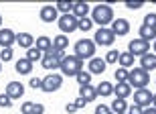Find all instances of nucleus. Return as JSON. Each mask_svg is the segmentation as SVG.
Returning <instances> with one entry per match:
<instances>
[{
  "label": "nucleus",
  "mask_w": 156,
  "mask_h": 114,
  "mask_svg": "<svg viewBox=\"0 0 156 114\" xmlns=\"http://www.w3.org/2000/svg\"><path fill=\"white\" fill-rule=\"evenodd\" d=\"M95 114H114V112H112V108L108 104H98L95 106Z\"/></svg>",
  "instance_id": "36"
},
{
  "label": "nucleus",
  "mask_w": 156,
  "mask_h": 114,
  "mask_svg": "<svg viewBox=\"0 0 156 114\" xmlns=\"http://www.w3.org/2000/svg\"><path fill=\"white\" fill-rule=\"evenodd\" d=\"M142 114H156V108H152V106H150V108H144Z\"/></svg>",
  "instance_id": "44"
},
{
  "label": "nucleus",
  "mask_w": 156,
  "mask_h": 114,
  "mask_svg": "<svg viewBox=\"0 0 156 114\" xmlns=\"http://www.w3.org/2000/svg\"><path fill=\"white\" fill-rule=\"evenodd\" d=\"M65 110H67L69 114H75L77 112V106H75V104H67V106H65Z\"/></svg>",
  "instance_id": "43"
},
{
  "label": "nucleus",
  "mask_w": 156,
  "mask_h": 114,
  "mask_svg": "<svg viewBox=\"0 0 156 114\" xmlns=\"http://www.w3.org/2000/svg\"><path fill=\"white\" fill-rule=\"evenodd\" d=\"M27 59H29V61H41V59H43V53L39 51V49H37V47H30L29 51H27Z\"/></svg>",
  "instance_id": "31"
},
{
  "label": "nucleus",
  "mask_w": 156,
  "mask_h": 114,
  "mask_svg": "<svg viewBox=\"0 0 156 114\" xmlns=\"http://www.w3.org/2000/svg\"><path fill=\"white\" fill-rule=\"evenodd\" d=\"M12 49H2L0 51V61H12Z\"/></svg>",
  "instance_id": "37"
},
{
  "label": "nucleus",
  "mask_w": 156,
  "mask_h": 114,
  "mask_svg": "<svg viewBox=\"0 0 156 114\" xmlns=\"http://www.w3.org/2000/svg\"><path fill=\"white\" fill-rule=\"evenodd\" d=\"M152 47H154V55H156V41H154V45H152Z\"/></svg>",
  "instance_id": "46"
},
{
  "label": "nucleus",
  "mask_w": 156,
  "mask_h": 114,
  "mask_svg": "<svg viewBox=\"0 0 156 114\" xmlns=\"http://www.w3.org/2000/svg\"><path fill=\"white\" fill-rule=\"evenodd\" d=\"M104 59H105V63H118V59H120V51L112 49V51H108V55H105Z\"/></svg>",
  "instance_id": "33"
},
{
  "label": "nucleus",
  "mask_w": 156,
  "mask_h": 114,
  "mask_svg": "<svg viewBox=\"0 0 156 114\" xmlns=\"http://www.w3.org/2000/svg\"><path fill=\"white\" fill-rule=\"evenodd\" d=\"M53 45L57 47V49H67V45H69V39H67V37H65V35H59V37H55V39H53Z\"/></svg>",
  "instance_id": "32"
},
{
  "label": "nucleus",
  "mask_w": 156,
  "mask_h": 114,
  "mask_svg": "<svg viewBox=\"0 0 156 114\" xmlns=\"http://www.w3.org/2000/svg\"><path fill=\"white\" fill-rule=\"evenodd\" d=\"M73 104H75V106H77V110H79V108H83V106H85V100H83V98H77V100H75V102H73Z\"/></svg>",
  "instance_id": "42"
},
{
  "label": "nucleus",
  "mask_w": 156,
  "mask_h": 114,
  "mask_svg": "<svg viewBox=\"0 0 156 114\" xmlns=\"http://www.w3.org/2000/svg\"><path fill=\"white\" fill-rule=\"evenodd\" d=\"M95 90H98V96L108 98V96H112V94H114V86H112L110 82H101V84H99Z\"/></svg>",
  "instance_id": "27"
},
{
  "label": "nucleus",
  "mask_w": 156,
  "mask_h": 114,
  "mask_svg": "<svg viewBox=\"0 0 156 114\" xmlns=\"http://www.w3.org/2000/svg\"><path fill=\"white\" fill-rule=\"evenodd\" d=\"M140 39L142 41H156V28L152 27H140Z\"/></svg>",
  "instance_id": "25"
},
{
  "label": "nucleus",
  "mask_w": 156,
  "mask_h": 114,
  "mask_svg": "<svg viewBox=\"0 0 156 114\" xmlns=\"http://www.w3.org/2000/svg\"><path fill=\"white\" fill-rule=\"evenodd\" d=\"M61 71L63 75H77L79 71H83V61L75 55H65V59H61Z\"/></svg>",
  "instance_id": "2"
},
{
  "label": "nucleus",
  "mask_w": 156,
  "mask_h": 114,
  "mask_svg": "<svg viewBox=\"0 0 156 114\" xmlns=\"http://www.w3.org/2000/svg\"><path fill=\"white\" fill-rule=\"evenodd\" d=\"M112 33L116 35V37H126L130 33V23H128L126 18H114V23H112Z\"/></svg>",
  "instance_id": "11"
},
{
  "label": "nucleus",
  "mask_w": 156,
  "mask_h": 114,
  "mask_svg": "<svg viewBox=\"0 0 156 114\" xmlns=\"http://www.w3.org/2000/svg\"><path fill=\"white\" fill-rule=\"evenodd\" d=\"M128 84L132 86V88H136V90H144V88H148V84H150V75H148V71H144L142 67H136V69L130 71Z\"/></svg>",
  "instance_id": "3"
},
{
  "label": "nucleus",
  "mask_w": 156,
  "mask_h": 114,
  "mask_svg": "<svg viewBox=\"0 0 156 114\" xmlns=\"http://www.w3.org/2000/svg\"><path fill=\"white\" fill-rule=\"evenodd\" d=\"M39 17H41L43 23H55V21H59V12H57V8H55L53 4H45L43 8H41Z\"/></svg>",
  "instance_id": "10"
},
{
  "label": "nucleus",
  "mask_w": 156,
  "mask_h": 114,
  "mask_svg": "<svg viewBox=\"0 0 156 114\" xmlns=\"http://www.w3.org/2000/svg\"><path fill=\"white\" fill-rule=\"evenodd\" d=\"M35 37L30 33H16V45L18 47H23V49H27L29 51L30 47H35Z\"/></svg>",
  "instance_id": "14"
},
{
  "label": "nucleus",
  "mask_w": 156,
  "mask_h": 114,
  "mask_svg": "<svg viewBox=\"0 0 156 114\" xmlns=\"http://www.w3.org/2000/svg\"><path fill=\"white\" fill-rule=\"evenodd\" d=\"M61 86H63V75L49 74V75H45V78L41 80V92L51 94V92H57Z\"/></svg>",
  "instance_id": "5"
},
{
  "label": "nucleus",
  "mask_w": 156,
  "mask_h": 114,
  "mask_svg": "<svg viewBox=\"0 0 156 114\" xmlns=\"http://www.w3.org/2000/svg\"><path fill=\"white\" fill-rule=\"evenodd\" d=\"M134 61H136V57H134L130 51H124V53H120V59H118V63H120V65H122L124 69L132 67V65H134Z\"/></svg>",
  "instance_id": "24"
},
{
  "label": "nucleus",
  "mask_w": 156,
  "mask_h": 114,
  "mask_svg": "<svg viewBox=\"0 0 156 114\" xmlns=\"http://www.w3.org/2000/svg\"><path fill=\"white\" fill-rule=\"evenodd\" d=\"M0 74H2V61H0Z\"/></svg>",
  "instance_id": "47"
},
{
  "label": "nucleus",
  "mask_w": 156,
  "mask_h": 114,
  "mask_svg": "<svg viewBox=\"0 0 156 114\" xmlns=\"http://www.w3.org/2000/svg\"><path fill=\"white\" fill-rule=\"evenodd\" d=\"M140 67L144 69V71H152V69H156V55H154V53H146V55L140 57Z\"/></svg>",
  "instance_id": "18"
},
{
  "label": "nucleus",
  "mask_w": 156,
  "mask_h": 114,
  "mask_svg": "<svg viewBox=\"0 0 156 114\" xmlns=\"http://www.w3.org/2000/svg\"><path fill=\"white\" fill-rule=\"evenodd\" d=\"M29 86H30V88H39V90H41V80H39V78H30Z\"/></svg>",
  "instance_id": "41"
},
{
  "label": "nucleus",
  "mask_w": 156,
  "mask_h": 114,
  "mask_svg": "<svg viewBox=\"0 0 156 114\" xmlns=\"http://www.w3.org/2000/svg\"><path fill=\"white\" fill-rule=\"evenodd\" d=\"M16 43V35L10 28H0V47L2 49H10Z\"/></svg>",
  "instance_id": "12"
},
{
  "label": "nucleus",
  "mask_w": 156,
  "mask_h": 114,
  "mask_svg": "<svg viewBox=\"0 0 156 114\" xmlns=\"http://www.w3.org/2000/svg\"><path fill=\"white\" fill-rule=\"evenodd\" d=\"M87 12H89V4H87V2H75L71 14H73L77 21H81V18H87Z\"/></svg>",
  "instance_id": "20"
},
{
  "label": "nucleus",
  "mask_w": 156,
  "mask_h": 114,
  "mask_svg": "<svg viewBox=\"0 0 156 114\" xmlns=\"http://www.w3.org/2000/svg\"><path fill=\"white\" fill-rule=\"evenodd\" d=\"M20 110H23V114H43L45 112V106L39 102H24Z\"/></svg>",
  "instance_id": "21"
},
{
  "label": "nucleus",
  "mask_w": 156,
  "mask_h": 114,
  "mask_svg": "<svg viewBox=\"0 0 156 114\" xmlns=\"http://www.w3.org/2000/svg\"><path fill=\"white\" fill-rule=\"evenodd\" d=\"M114 78H116V82H118V84H126V82H128V78H130V71H128V69H124V67H120V69H116Z\"/></svg>",
  "instance_id": "29"
},
{
  "label": "nucleus",
  "mask_w": 156,
  "mask_h": 114,
  "mask_svg": "<svg viewBox=\"0 0 156 114\" xmlns=\"http://www.w3.org/2000/svg\"><path fill=\"white\" fill-rule=\"evenodd\" d=\"M126 114H128V112H126Z\"/></svg>",
  "instance_id": "49"
},
{
  "label": "nucleus",
  "mask_w": 156,
  "mask_h": 114,
  "mask_svg": "<svg viewBox=\"0 0 156 114\" xmlns=\"http://www.w3.org/2000/svg\"><path fill=\"white\" fill-rule=\"evenodd\" d=\"M41 65H43V69H47V71H55V69L61 67V59H57V57H53V55H43Z\"/></svg>",
  "instance_id": "15"
},
{
  "label": "nucleus",
  "mask_w": 156,
  "mask_h": 114,
  "mask_svg": "<svg viewBox=\"0 0 156 114\" xmlns=\"http://www.w3.org/2000/svg\"><path fill=\"white\" fill-rule=\"evenodd\" d=\"M14 67H16V71H18L20 75H30V74H33V61H29L27 57H23V59H16Z\"/></svg>",
  "instance_id": "17"
},
{
  "label": "nucleus",
  "mask_w": 156,
  "mask_h": 114,
  "mask_svg": "<svg viewBox=\"0 0 156 114\" xmlns=\"http://www.w3.org/2000/svg\"><path fill=\"white\" fill-rule=\"evenodd\" d=\"M6 94L10 96V100H18L24 94V86L20 82H10V84L6 86Z\"/></svg>",
  "instance_id": "13"
},
{
  "label": "nucleus",
  "mask_w": 156,
  "mask_h": 114,
  "mask_svg": "<svg viewBox=\"0 0 156 114\" xmlns=\"http://www.w3.org/2000/svg\"><path fill=\"white\" fill-rule=\"evenodd\" d=\"M75 57H79L81 61L83 59H91L93 55H95V43H93L91 39H81L75 43V53H73Z\"/></svg>",
  "instance_id": "4"
},
{
  "label": "nucleus",
  "mask_w": 156,
  "mask_h": 114,
  "mask_svg": "<svg viewBox=\"0 0 156 114\" xmlns=\"http://www.w3.org/2000/svg\"><path fill=\"white\" fill-rule=\"evenodd\" d=\"M144 27H152V28H156V14L154 12H150V14H146L144 17Z\"/></svg>",
  "instance_id": "35"
},
{
  "label": "nucleus",
  "mask_w": 156,
  "mask_h": 114,
  "mask_svg": "<svg viewBox=\"0 0 156 114\" xmlns=\"http://www.w3.org/2000/svg\"><path fill=\"white\" fill-rule=\"evenodd\" d=\"M57 25H59V28H61V35H67V33H73V31H77L79 28V21H77L73 14H61L59 17V21H57Z\"/></svg>",
  "instance_id": "7"
},
{
  "label": "nucleus",
  "mask_w": 156,
  "mask_h": 114,
  "mask_svg": "<svg viewBox=\"0 0 156 114\" xmlns=\"http://www.w3.org/2000/svg\"><path fill=\"white\" fill-rule=\"evenodd\" d=\"M110 108H112L114 114H126L128 112V102H126V100H118V98H116V100L112 102Z\"/></svg>",
  "instance_id": "26"
},
{
  "label": "nucleus",
  "mask_w": 156,
  "mask_h": 114,
  "mask_svg": "<svg viewBox=\"0 0 156 114\" xmlns=\"http://www.w3.org/2000/svg\"><path fill=\"white\" fill-rule=\"evenodd\" d=\"M105 59H99V57H95V59H89V74L91 75H101L105 71Z\"/></svg>",
  "instance_id": "16"
},
{
  "label": "nucleus",
  "mask_w": 156,
  "mask_h": 114,
  "mask_svg": "<svg viewBox=\"0 0 156 114\" xmlns=\"http://www.w3.org/2000/svg\"><path fill=\"white\" fill-rule=\"evenodd\" d=\"M91 27H93L91 18H81V21H79V28H81V31H89Z\"/></svg>",
  "instance_id": "38"
},
{
  "label": "nucleus",
  "mask_w": 156,
  "mask_h": 114,
  "mask_svg": "<svg viewBox=\"0 0 156 114\" xmlns=\"http://www.w3.org/2000/svg\"><path fill=\"white\" fill-rule=\"evenodd\" d=\"M91 21L99 27H105V25L114 23V8L110 4H98L91 10Z\"/></svg>",
  "instance_id": "1"
},
{
  "label": "nucleus",
  "mask_w": 156,
  "mask_h": 114,
  "mask_svg": "<svg viewBox=\"0 0 156 114\" xmlns=\"http://www.w3.org/2000/svg\"><path fill=\"white\" fill-rule=\"evenodd\" d=\"M75 78H77L79 88H83V86H91V74H89V71H79Z\"/></svg>",
  "instance_id": "28"
},
{
  "label": "nucleus",
  "mask_w": 156,
  "mask_h": 114,
  "mask_svg": "<svg viewBox=\"0 0 156 114\" xmlns=\"http://www.w3.org/2000/svg\"><path fill=\"white\" fill-rule=\"evenodd\" d=\"M0 27H2V14H0Z\"/></svg>",
  "instance_id": "48"
},
{
  "label": "nucleus",
  "mask_w": 156,
  "mask_h": 114,
  "mask_svg": "<svg viewBox=\"0 0 156 114\" xmlns=\"http://www.w3.org/2000/svg\"><path fill=\"white\" fill-rule=\"evenodd\" d=\"M10 106H12L10 96H8L6 92H2V94H0V108H10Z\"/></svg>",
  "instance_id": "34"
},
{
  "label": "nucleus",
  "mask_w": 156,
  "mask_h": 114,
  "mask_svg": "<svg viewBox=\"0 0 156 114\" xmlns=\"http://www.w3.org/2000/svg\"><path fill=\"white\" fill-rule=\"evenodd\" d=\"M142 6H144V2H140V0H132V2L128 0L126 2V8H130V10H138V8H142Z\"/></svg>",
  "instance_id": "39"
},
{
  "label": "nucleus",
  "mask_w": 156,
  "mask_h": 114,
  "mask_svg": "<svg viewBox=\"0 0 156 114\" xmlns=\"http://www.w3.org/2000/svg\"><path fill=\"white\" fill-rule=\"evenodd\" d=\"M128 114H142V108L136 106V104L134 106H128Z\"/></svg>",
  "instance_id": "40"
},
{
  "label": "nucleus",
  "mask_w": 156,
  "mask_h": 114,
  "mask_svg": "<svg viewBox=\"0 0 156 114\" xmlns=\"http://www.w3.org/2000/svg\"><path fill=\"white\" fill-rule=\"evenodd\" d=\"M114 94H116L118 100H126V98L132 94V86L128 84V82L126 84H116L114 86Z\"/></svg>",
  "instance_id": "19"
},
{
  "label": "nucleus",
  "mask_w": 156,
  "mask_h": 114,
  "mask_svg": "<svg viewBox=\"0 0 156 114\" xmlns=\"http://www.w3.org/2000/svg\"><path fill=\"white\" fill-rule=\"evenodd\" d=\"M128 51L132 53L134 57H142V55H146V53H150V43H148V41H142L140 37L138 39H132L128 43Z\"/></svg>",
  "instance_id": "8"
},
{
  "label": "nucleus",
  "mask_w": 156,
  "mask_h": 114,
  "mask_svg": "<svg viewBox=\"0 0 156 114\" xmlns=\"http://www.w3.org/2000/svg\"><path fill=\"white\" fill-rule=\"evenodd\" d=\"M93 43H95V45H101V47H110V45L116 43V35L112 33V28L99 27L98 31H95V39H93Z\"/></svg>",
  "instance_id": "6"
},
{
  "label": "nucleus",
  "mask_w": 156,
  "mask_h": 114,
  "mask_svg": "<svg viewBox=\"0 0 156 114\" xmlns=\"http://www.w3.org/2000/svg\"><path fill=\"white\" fill-rule=\"evenodd\" d=\"M152 108H156V94L152 96Z\"/></svg>",
  "instance_id": "45"
},
{
  "label": "nucleus",
  "mask_w": 156,
  "mask_h": 114,
  "mask_svg": "<svg viewBox=\"0 0 156 114\" xmlns=\"http://www.w3.org/2000/svg\"><path fill=\"white\" fill-rule=\"evenodd\" d=\"M152 94L148 88H144V90H136L134 92V104L136 106H140V108L144 110V108H150L152 106Z\"/></svg>",
  "instance_id": "9"
},
{
  "label": "nucleus",
  "mask_w": 156,
  "mask_h": 114,
  "mask_svg": "<svg viewBox=\"0 0 156 114\" xmlns=\"http://www.w3.org/2000/svg\"><path fill=\"white\" fill-rule=\"evenodd\" d=\"M73 4H75V2H65V0H61V2H57V4H55V8H57V12L69 14V10H73Z\"/></svg>",
  "instance_id": "30"
},
{
  "label": "nucleus",
  "mask_w": 156,
  "mask_h": 114,
  "mask_svg": "<svg viewBox=\"0 0 156 114\" xmlns=\"http://www.w3.org/2000/svg\"><path fill=\"white\" fill-rule=\"evenodd\" d=\"M79 98H83L85 102H93L98 98V90L93 86H83V88H79Z\"/></svg>",
  "instance_id": "22"
},
{
  "label": "nucleus",
  "mask_w": 156,
  "mask_h": 114,
  "mask_svg": "<svg viewBox=\"0 0 156 114\" xmlns=\"http://www.w3.org/2000/svg\"><path fill=\"white\" fill-rule=\"evenodd\" d=\"M35 47L39 49L41 53H43V55H45V53H47V51H49V49L53 47V39H49V37H45V35H43V37H37Z\"/></svg>",
  "instance_id": "23"
}]
</instances>
